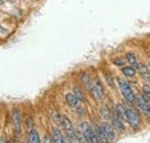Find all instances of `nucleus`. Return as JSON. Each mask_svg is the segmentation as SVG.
I'll list each match as a JSON object with an SVG mask.
<instances>
[{"mask_svg": "<svg viewBox=\"0 0 150 143\" xmlns=\"http://www.w3.org/2000/svg\"><path fill=\"white\" fill-rule=\"evenodd\" d=\"M118 83H119V88L121 90V93H122V96L125 97V99H126L128 103L134 104V103H135V96H134V93H133V90L131 89L128 82H127L125 79L119 77V79H118Z\"/></svg>", "mask_w": 150, "mask_h": 143, "instance_id": "nucleus-1", "label": "nucleus"}, {"mask_svg": "<svg viewBox=\"0 0 150 143\" xmlns=\"http://www.w3.org/2000/svg\"><path fill=\"white\" fill-rule=\"evenodd\" d=\"M127 110V118H128V124L133 127V128H136L140 125V117H139V113L132 108V107H126Z\"/></svg>", "mask_w": 150, "mask_h": 143, "instance_id": "nucleus-2", "label": "nucleus"}, {"mask_svg": "<svg viewBox=\"0 0 150 143\" xmlns=\"http://www.w3.org/2000/svg\"><path fill=\"white\" fill-rule=\"evenodd\" d=\"M135 104H136L137 108H139L141 112L147 113L150 110L149 102H148L147 98H146L144 96H142V95H136V96H135Z\"/></svg>", "mask_w": 150, "mask_h": 143, "instance_id": "nucleus-3", "label": "nucleus"}, {"mask_svg": "<svg viewBox=\"0 0 150 143\" xmlns=\"http://www.w3.org/2000/svg\"><path fill=\"white\" fill-rule=\"evenodd\" d=\"M90 92L93 93V96H94L96 99H100V98H102V96H103V92H104V90H103V87H102V84H100L99 80L95 79L94 81L91 82V87H90Z\"/></svg>", "mask_w": 150, "mask_h": 143, "instance_id": "nucleus-4", "label": "nucleus"}, {"mask_svg": "<svg viewBox=\"0 0 150 143\" xmlns=\"http://www.w3.org/2000/svg\"><path fill=\"white\" fill-rule=\"evenodd\" d=\"M52 137L56 143H71V141L68 140V137H65L61 133V130L58 128V127H54L53 130H52Z\"/></svg>", "mask_w": 150, "mask_h": 143, "instance_id": "nucleus-5", "label": "nucleus"}, {"mask_svg": "<svg viewBox=\"0 0 150 143\" xmlns=\"http://www.w3.org/2000/svg\"><path fill=\"white\" fill-rule=\"evenodd\" d=\"M111 120H112V126L114 127V129H117L119 132H124L125 130V126L122 124V120L117 113H114L111 117Z\"/></svg>", "mask_w": 150, "mask_h": 143, "instance_id": "nucleus-6", "label": "nucleus"}, {"mask_svg": "<svg viewBox=\"0 0 150 143\" xmlns=\"http://www.w3.org/2000/svg\"><path fill=\"white\" fill-rule=\"evenodd\" d=\"M12 120H13V125L16 132H20L21 128V122H20V113L18 108H14L12 111Z\"/></svg>", "mask_w": 150, "mask_h": 143, "instance_id": "nucleus-7", "label": "nucleus"}, {"mask_svg": "<svg viewBox=\"0 0 150 143\" xmlns=\"http://www.w3.org/2000/svg\"><path fill=\"white\" fill-rule=\"evenodd\" d=\"M102 126V128L104 129V132H105V134L108 135V137H109V140H113L114 139V136H115V133H114V127L111 125H109L108 122H103V124H100Z\"/></svg>", "mask_w": 150, "mask_h": 143, "instance_id": "nucleus-8", "label": "nucleus"}, {"mask_svg": "<svg viewBox=\"0 0 150 143\" xmlns=\"http://www.w3.org/2000/svg\"><path fill=\"white\" fill-rule=\"evenodd\" d=\"M137 71H139V73L141 74V76H142L147 82H150L149 69H148V67H147L144 64H139V66H137Z\"/></svg>", "mask_w": 150, "mask_h": 143, "instance_id": "nucleus-9", "label": "nucleus"}, {"mask_svg": "<svg viewBox=\"0 0 150 143\" xmlns=\"http://www.w3.org/2000/svg\"><path fill=\"white\" fill-rule=\"evenodd\" d=\"M115 113L121 118V120L128 121V118H127V110H126V106H124L122 104H117V106H115Z\"/></svg>", "mask_w": 150, "mask_h": 143, "instance_id": "nucleus-10", "label": "nucleus"}, {"mask_svg": "<svg viewBox=\"0 0 150 143\" xmlns=\"http://www.w3.org/2000/svg\"><path fill=\"white\" fill-rule=\"evenodd\" d=\"M80 80H81L82 84L86 87V89L90 90V87H91V80H90V77H89V74H87L86 72L81 73V74H80Z\"/></svg>", "mask_w": 150, "mask_h": 143, "instance_id": "nucleus-11", "label": "nucleus"}, {"mask_svg": "<svg viewBox=\"0 0 150 143\" xmlns=\"http://www.w3.org/2000/svg\"><path fill=\"white\" fill-rule=\"evenodd\" d=\"M61 127L65 130V133H71V132H74L75 130L74 128H73V126H72V124H71V121L66 117L61 118Z\"/></svg>", "mask_w": 150, "mask_h": 143, "instance_id": "nucleus-12", "label": "nucleus"}, {"mask_svg": "<svg viewBox=\"0 0 150 143\" xmlns=\"http://www.w3.org/2000/svg\"><path fill=\"white\" fill-rule=\"evenodd\" d=\"M66 102L71 107H76L77 104H79V101H77L76 96L74 95V92H68L66 95Z\"/></svg>", "mask_w": 150, "mask_h": 143, "instance_id": "nucleus-13", "label": "nucleus"}, {"mask_svg": "<svg viewBox=\"0 0 150 143\" xmlns=\"http://www.w3.org/2000/svg\"><path fill=\"white\" fill-rule=\"evenodd\" d=\"M28 143H40L39 136H38L37 132H36L35 129L29 130V134H28Z\"/></svg>", "mask_w": 150, "mask_h": 143, "instance_id": "nucleus-14", "label": "nucleus"}, {"mask_svg": "<svg viewBox=\"0 0 150 143\" xmlns=\"http://www.w3.org/2000/svg\"><path fill=\"white\" fill-rule=\"evenodd\" d=\"M97 133H98V136H99V140H100V142H103V143H108V142H109V137H108V135L105 134L104 129L102 128V126H100V125L97 127Z\"/></svg>", "mask_w": 150, "mask_h": 143, "instance_id": "nucleus-15", "label": "nucleus"}, {"mask_svg": "<svg viewBox=\"0 0 150 143\" xmlns=\"http://www.w3.org/2000/svg\"><path fill=\"white\" fill-rule=\"evenodd\" d=\"M126 59H127L128 64H129V65H132V67H135V68L137 69L139 64H137L136 58H135V55H134V54H133V53H127V54H126Z\"/></svg>", "mask_w": 150, "mask_h": 143, "instance_id": "nucleus-16", "label": "nucleus"}, {"mask_svg": "<svg viewBox=\"0 0 150 143\" xmlns=\"http://www.w3.org/2000/svg\"><path fill=\"white\" fill-rule=\"evenodd\" d=\"M90 142L91 143H100L99 136H98V133H97V129L91 128V133H90Z\"/></svg>", "mask_w": 150, "mask_h": 143, "instance_id": "nucleus-17", "label": "nucleus"}, {"mask_svg": "<svg viewBox=\"0 0 150 143\" xmlns=\"http://www.w3.org/2000/svg\"><path fill=\"white\" fill-rule=\"evenodd\" d=\"M121 72H122V74H124L125 76H127V77H132V76L135 75V69H134L133 67H122V68H121Z\"/></svg>", "mask_w": 150, "mask_h": 143, "instance_id": "nucleus-18", "label": "nucleus"}, {"mask_svg": "<svg viewBox=\"0 0 150 143\" xmlns=\"http://www.w3.org/2000/svg\"><path fill=\"white\" fill-rule=\"evenodd\" d=\"M74 95L76 96V98H77V101L79 102H83L84 101V96H83V92H82V90L80 89L77 86L76 87H74Z\"/></svg>", "mask_w": 150, "mask_h": 143, "instance_id": "nucleus-19", "label": "nucleus"}, {"mask_svg": "<svg viewBox=\"0 0 150 143\" xmlns=\"http://www.w3.org/2000/svg\"><path fill=\"white\" fill-rule=\"evenodd\" d=\"M51 118H52V120L56 121V122H61V118L59 117V114H58V112H57L56 110H52V111H51Z\"/></svg>", "mask_w": 150, "mask_h": 143, "instance_id": "nucleus-20", "label": "nucleus"}, {"mask_svg": "<svg viewBox=\"0 0 150 143\" xmlns=\"http://www.w3.org/2000/svg\"><path fill=\"white\" fill-rule=\"evenodd\" d=\"M143 96L147 98L148 102H150V87L149 86H143Z\"/></svg>", "mask_w": 150, "mask_h": 143, "instance_id": "nucleus-21", "label": "nucleus"}, {"mask_svg": "<svg viewBox=\"0 0 150 143\" xmlns=\"http://www.w3.org/2000/svg\"><path fill=\"white\" fill-rule=\"evenodd\" d=\"M105 80H106V82L109 83V86H110L111 88H114L113 79H112V76H111V74H110V73H106V74H105Z\"/></svg>", "mask_w": 150, "mask_h": 143, "instance_id": "nucleus-22", "label": "nucleus"}, {"mask_svg": "<svg viewBox=\"0 0 150 143\" xmlns=\"http://www.w3.org/2000/svg\"><path fill=\"white\" fill-rule=\"evenodd\" d=\"M112 62L114 66H122V65H124L122 60L119 59V58H114V59H112Z\"/></svg>", "mask_w": 150, "mask_h": 143, "instance_id": "nucleus-23", "label": "nucleus"}, {"mask_svg": "<svg viewBox=\"0 0 150 143\" xmlns=\"http://www.w3.org/2000/svg\"><path fill=\"white\" fill-rule=\"evenodd\" d=\"M44 143H56L54 140L50 136V135H45V139H44Z\"/></svg>", "mask_w": 150, "mask_h": 143, "instance_id": "nucleus-24", "label": "nucleus"}, {"mask_svg": "<svg viewBox=\"0 0 150 143\" xmlns=\"http://www.w3.org/2000/svg\"><path fill=\"white\" fill-rule=\"evenodd\" d=\"M0 143H6L5 142V137H4V136H1V139H0Z\"/></svg>", "mask_w": 150, "mask_h": 143, "instance_id": "nucleus-25", "label": "nucleus"}, {"mask_svg": "<svg viewBox=\"0 0 150 143\" xmlns=\"http://www.w3.org/2000/svg\"><path fill=\"white\" fill-rule=\"evenodd\" d=\"M9 1H11V2H15V0H9Z\"/></svg>", "mask_w": 150, "mask_h": 143, "instance_id": "nucleus-26", "label": "nucleus"}, {"mask_svg": "<svg viewBox=\"0 0 150 143\" xmlns=\"http://www.w3.org/2000/svg\"><path fill=\"white\" fill-rule=\"evenodd\" d=\"M8 143H11V142H8Z\"/></svg>", "mask_w": 150, "mask_h": 143, "instance_id": "nucleus-27", "label": "nucleus"}]
</instances>
